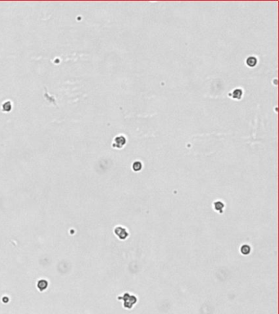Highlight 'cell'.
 Returning <instances> with one entry per match:
<instances>
[{
	"label": "cell",
	"instance_id": "7",
	"mask_svg": "<svg viewBox=\"0 0 279 314\" xmlns=\"http://www.w3.org/2000/svg\"><path fill=\"white\" fill-rule=\"evenodd\" d=\"M257 63H258V58L256 57H254V56H250V57H248L247 58H246V66H247L248 67H251V68L257 65Z\"/></svg>",
	"mask_w": 279,
	"mask_h": 314
},
{
	"label": "cell",
	"instance_id": "2",
	"mask_svg": "<svg viewBox=\"0 0 279 314\" xmlns=\"http://www.w3.org/2000/svg\"><path fill=\"white\" fill-rule=\"evenodd\" d=\"M114 234L120 240H126L129 237V232L127 227L118 225L114 227Z\"/></svg>",
	"mask_w": 279,
	"mask_h": 314
},
{
	"label": "cell",
	"instance_id": "6",
	"mask_svg": "<svg viewBox=\"0 0 279 314\" xmlns=\"http://www.w3.org/2000/svg\"><path fill=\"white\" fill-rule=\"evenodd\" d=\"M239 251L241 255L243 256H248L252 252V248L249 244H242L240 246Z\"/></svg>",
	"mask_w": 279,
	"mask_h": 314
},
{
	"label": "cell",
	"instance_id": "8",
	"mask_svg": "<svg viewBox=\"0 0 279 314\" xmlns=\"http://www.w3.org/2000/svg\"><path fill=\"white\" fill-rule=\"evenodd\" d=\"M142 167H143V165H142V162H141L140 160H135L132 164V170L134 172H140L142 170Z\"/></svg>",
	"mask_w": 279,
	"mask_h": 314
},
{
	"label": "cell",
	"instance_id": "5",
	"mask_svg": "<svg viewBox=\"0 0 279 314\" xmlns=\"http://www.w3.org/2000/svg\"><path fill=\"white\" fill-rule=\"evenodd\" d=\"M229 96H232V98L234 100H241L243 97V90L240 88H235L229 93Z\"/></svg>",
	"mask_w": 279,
	"mask_h": 314
},
{
	"label": "cell",
	"instance_id": "4",
	"mask_svg": "<svg viewBox=\"0 0 279 314\" xmlns=\"http://www.w3.org/2000/svg\"><path fill=\"white\" fill-rule=\"evenodd\" d=\"M225 206H226L225 203L223 201H221V200H216V201L213 202V209H214V210L220 214H223Z\"/></svg>",
	"mask_w": 279,
	"mask_h": 314
},
{
	"label": "cell",
	"instance_id": "3",
	"mask_svg": "<svg viewBox=\"0 0 279 314\" xmlns=\"http://www.w3.org/2000/svg\"><path fill=\"white\" fill-rule=\"evenodd\" d=\"M126 142H127L126 137L124 135L120 134V135L115 137V138H114L113 142H112V147L116 149H122L124 148V146L126 145Z\"/></svg>",
	"mask_w": 279,
	"mask_h": 314
},
{
	"label": "cell",
	"instance_id": "1",
	"mask_svg": "<svg viewBox=\"0 0 279 314\" xmlns=\"http://www.w3.org/2000/svg\"><path fill=\"white\" fill-rule=\"evenodd\" d=\"M118 300L123 302V307L125 309H132L135 304L138 303V297L129 292H124L117 297Z\"/></svg>",
	"mask_w": 279,
	"mask_h": 314
}]
</instances>
